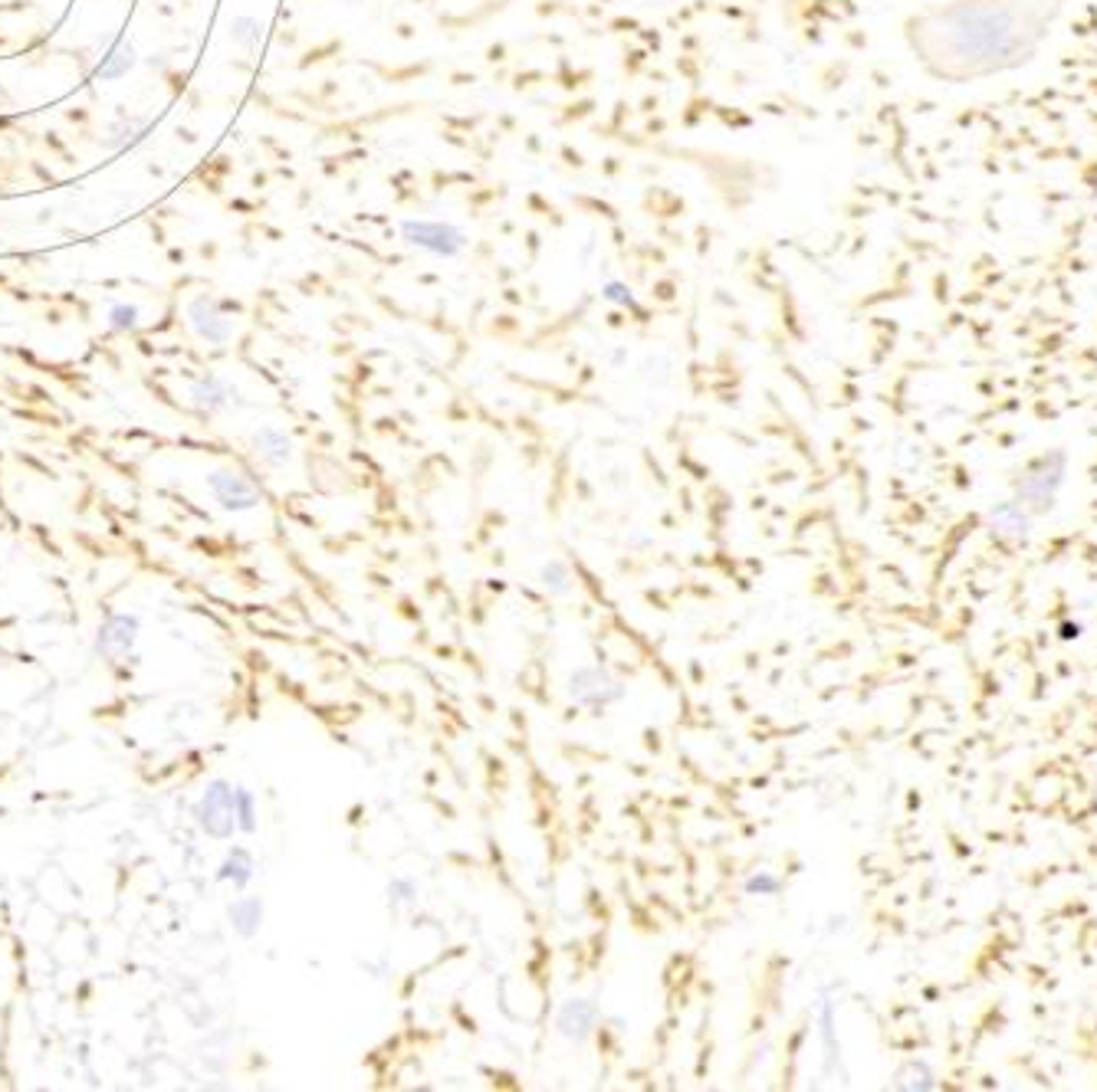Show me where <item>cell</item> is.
I'll return each mask as SVG.
<instances>
[{
	"mask_svg": "<svg viewBox=\"0 0 1097 1092\" xmlns=\"http://www.w3.org/2000/svg\"><path fill=\"white\" fill-rule=\"evenodd\" d=\"M253 453L270 466H286L293 459V437L283 426H260L253 434Z\"/></svg>",
	"mask_w": 1097,
	"mask_h": 1092,
	"instance_id": "obj_12",
	"label": "cell"
},
{
	"mask_svg": "<svg viewBox=\"0 0 1097 1092\" xmlns=\"http://www.w3.org/2000/svg\"><path fill=\"white\" fill-rule=\"evenodd\" d=\"M414 903H418V883L408 879V876H395L388 883V906L398 912V909L414 906Z\"/></svg>",
	"mask_w": 1097,
	"mask_h": 1092,
	"instance_id": "obj_18",
	"label": "cell"
},
{
	"mask_svg": "<svg viewBox=\"0 0 1097 1092\" xmlns=\"http://www.w3.org/2000/svg\"><path fill=\"white\" fill-rule=\"evenodd\" d=\"M1078 0H940L903 20V44L936 83L973 86L1038 60Z\"/></svg>",
	"mask_w": 1097,
	"mask_h": 1092,
	"instance_id": "obj_1",
	"label": "cell"
},
{
	"mask_svg": "<svg viewBox=\"0 0 1097 1092\" xmlns=\"http://www.w3.org/2000/svg\"><path fill=\"white\" fill-rule=\"evenodd\" d=\"M595 1024H598V1004L588 997L565 1001L555 1013V1030L572 1043H585L595 1034Z\"/></svg>",
	"mask_w": 1097,
	"mask_h": 1092,
	"instance_id": "obj_7",
	"label": "cell"
},
{
	"mask_svg": "<svg viewBox=\"0 0 1097 1092\" xmlns=\"http://www.w3.org/2000/svg\"><path fill=\"white\" fill-rule=\"evenodd\" d=\"M891 1086L894 1089H911V1092H930V1089H936V1073L924 1060H911V1063L897 1066Z\"/></svg>",
	"mask_w": 1097,
	"mask_h": 1092,
	"instance_id": "obj_16",
	"label": "cell"
},
{
	"mask_svg": "<svg viewBox=\"0 0 1097 1092\" xmlns=\"http://www.w3.org/2000/svg\"><path fill=\"white\" fill-rule=\"evenodd\" d=\"M231 36H234L237 44L250 47V44L256 40V36H260V23H256L253 17H237L234 27H231Z\"/></svg>",
	"mask_w": 1097,
	"mask_h": 1092,
	"instance_id": "obj_21",
	"label": "cell"
},
{
	"mask_svg": "<svg viewBox=\"0 0 1097 1092\" xmlns=\"http://www.w3.org/2000/svg\"><path fill=\"white\" fill-rule=\"evenodd\" d=\"M401 240L414 250H421L437 259H453L461 256L467 247V233L453 223L444 220H404L401 223Z\"/></svg>",
	"mask_w": 1097,
	"mask_h": 1092,
	"instance_id": "obj_4",
	"label": "cell"
},
{
	"mask_svg": "<svg viewBox=\"0 0 1097 1092\" xmlns=\"http://www.w3.org/2000/svg\"><path fill=\"white\" fill-rule=\"evenodd\" d=\"M227 919H231L240 939H253L263 925V900H256V895H240V900L227 909Z\"/></svg>",
	"mask_w": 1097,
	"mask_h": 1092,
	"instance_id": "obj_13",
	"label": "cell"
},
{
	"mask_svg": "<svg viewBox=\"0 0 1097 1092\" xmlns=\"http://www.w3.org/2000/svg\"><path fill=\"white\" fill-rule=\"evenodd\" d=\"M187 316H192V325H195V332H198L204 341H211V345H223L227 338L234 335V325H231V319H227L223 312L217 308V302H214V299H207V296H198L192 305H187Z\"/></svg>",
	"mask_w": 1097,
	"mask_h": 1092,
	"instance_id": "obj_8",
	"label": "cell"
},
{
	"mask_svg": "<svg viewBox=\"0 0 1097 1092\" xmlns=\"http://www.w3.org/2000/svg\"><path fill=\"white\" fill-rule=\"evenodd\" d=\"M625 695H628V686L601 667H579L569 676V699L576 702V706L601 712V709L615 706V702H621Z\"/></svg>",
	"mask_w": 1097,
	"mask_h": 1092,
	"instance_id": "obj_5",
	"label": "cell"
},
{
	"mask_svg": "<svg viewBox=\"0 0 1097 1092\" xmlns=\"http://www.w3.org/2000/svg\"><path fill=\"white\" fill-rule=\"evenodd\" d=\"M604 299H612V302H631L628 289L621 283H612V286H604Z\"/></svg>",
	"mask_w": 1097,
	"mask_h": 1092,
	"instance_id": "obj_24",
	"label": "cell"
},
{
	"mask_svg": "<svg viewBox=\"0 0 1097 1092\" xmlns=\"http://www.w3.org/2000/svg\"><path fill=\"white\" fill-rule=\"evenodd\" d=\"M1032 525H1035V519L1023 509V505H1015L1012 499H1005L990 509V528L1005 541H1029Z\"/></svg>",
	"mask_w": 1097,
	"mask_h": 1092,
	"instance_id": "obj_9",
	"label": "cell"
},
{
	"mask_svg": "<svg viewBox=\"0 0 1097 1092\" xmlns=\"http://www.w3.org/2000/svg\"><path fill=\"white\" fill-rule=\"evenodd\" d=\"M195 821L214 840L234 837V830H240L237 827V788L231 782H223V777H214V782L204 788L201 801L195 804Z\"/></svg>",
	"mask_w": 1097,
	"mask_h": 1092,
	"instance_id": "obj_3",
	"label": "cell"
},
{
	"mask_svg": "<svg viewBox=\"0 0 1097 1092\" xmlns=\"http://www.w3.org/2000/svg\"><path fill=\"white\" fill-rule=\"evenodd\" d=\"M818 1034H821V1046H825V1066L828 1073L842 1070V1040H838V1007L828 994L818 1004Z\"/></svg>",
	"mask_w": 1097,
	"mask_h": 1092,
	"instance_id": "obj_11",
	"label": "cell"
},
{
	"mask_svg": "<svg viewBox=\"0 0 1097 1092\" xmlns=\"http://www.w3.org/2000/svg\"><path fill=\"white\" fill-rule=\"evenodd\" d=\"M237 827L244 834L256 830V810H253V794L247 788H237Z\"/></svg>",
	"mask_w": 1097,
	"mask_h": 1092,
	"instance_id": "obj_20",
	"label": "cell"
},
{
	"mask_svg": "<svg viewBox=\"0 0 1097 1092\" xmlns=\"http://www.w3.org/2000/svg\"><path fill=\"white\" fill-rule=\"evenodd\" d=\"M250 879H253V856L244 846H234L217 870V883H231L234 889H244Z\"/></svg>",
	"mask_w": 1097,
	"mask_h": 1092,
	"instance_id": "obj_15",
	"label": "cell"
},
{
	"mask_svg": "<svg viewBox=\"0 0 1097 1092\" xmlns=\"http://www.w3.org/2000/svg\"><path fill=\"white\" fill-rule=\"evenodd\" d=\"M135 316H138V312L132 305H116V308H112V325H116V329H132Z\"/></svg>",
	"mask_w": 1097,
	"mask_h": 1092,
	"instance_id": "obj_23",
	"label": "cell"
},
{
	"mask_svg": "<svg viewBox=\"0 0 1097 1092\" xmlns=\"http://www.w3.org/2000/svg\"><path fill=\"white\" fill-rule=\"evenodd\" d=\"M207 486H211V492H214V499H217L220 509H223V513H234V516L253 513L256 505L263 502V499H260V489H256L247 476L231 473V470H217V473H211V476H207Z\"/></svg>",
	"mask_w": 1097,
	"mask_h": 1092,
	"instance_id": "obj_6",
	"label": "cell"
},
{
	"mask_svg": "<svg viewBox=\"0 0 1097 1092\" xmlns=\"http://www.w3.org/2000/svg\"><path fill=\"white\" fill-rule=\"evenodd\" d=\"M1068 450L1062 447H1054V450H1045L1042 456H1035L1023 473H1018L1012 480V502L1015 505H1023V509L1032 516V519H1042L1054 509V502L1058 495H1062L1065 483H1068Z\"/></svg>",
	"mask_w": 1097,
	"mask_h": 1092,
	"instance_id": "obj_2",
	"label": "cell"
},
{
	"mask_svg": "<svg viewBox=\"0 0 1097 1092\" xmlns=\"http://www.w3.org/2000/svg\"><path fill=\"white\" fill-rule=\"evenodd\" d=\"M138 640V617H129V614H116V617H109L102 623V631H99V640L96 646L109 656H122L135 646Z\"/></svg>",
	"mask_w": 1097,
	"mask_h": 1092,
	"instance_id": "obj_10",
	"label": "cell"
},
{
	"mask_svg": "<svg viewBox=\"0 0 1097 1092\" xmlns=\"http://www.w3.org/2000/svg\"><path fill=\"white\" fill-rule=\"evenodd\" d=\"M539 581H543V588H546L549 594H569V591H572V571H569V565H565V561H549V565H543Z\"/></svg>",
	"mask_w": 1097,
	"mask_h": 1092,
	"instance_id": "obj_17",
	"label": "cell"
},
{
	"mask_svg": "<svg viewBox=\"0 0 1097 1092\" xmlns=\"http://www.w3.org/2000/svg\"><path fill=\"white\" fill-rule=\"evenodd\" d=\"M0 810H4V807H0Z\"/></svg>",
	"mask_w": 1097,
	"mask_h": 1092,
	"instance_id": "obj_25",
	"label": "cell"
},
{
	"mask_svg": "<svg viewBox=\"0 0 1097 1092\" xmlns=\"http://www.w3.org/2000/svg\"><path fill=\"white\" fill-rule=\"evenodd\" d=\"M746 895H779L782 892V879L769 870H760V873H752L746 883H743Z\"/></svg>",
	"mask_w": 1097,
	"mask_h": 1092,
	"instance_id": "obj_19",
	"label": "cell"
},
{
	"mask_svg": "<svg viewBox=\"0 0 1097 1092\" xmlns=\"http://www.w3.org/2000/svg\"><path fill=\"white\" fill-rule=\"evenodd\" d=\"M231 398H234L231 384L220 381V377H204V381L192 384V401L201 410H220V407L231 404Z\"/></svg>",
	"mask_w": 1097,
	"mask_h": 1092,
	"instance_id": "obj_14",
	"label": "cell"
},
{
	"mask_svg": "<svg viewBox=\"0 0 1097 1092\" xmlns=\"http://www.w3.org/2000/svg\"><path fill=\"white\" fill-rule=\"evenodd\" d=\"M129 66H132V50H119L116 56H112V63H105L99 72H102V80H112V75H122Z\"/></svg>",
	"mask_w": 1097,
	"mask_h": 1092,
	"instance_id": "obj_22",
	"label": "cell"
}]
</instances>
